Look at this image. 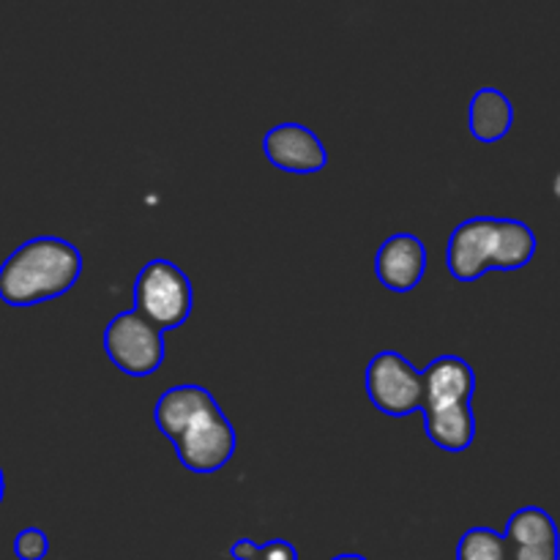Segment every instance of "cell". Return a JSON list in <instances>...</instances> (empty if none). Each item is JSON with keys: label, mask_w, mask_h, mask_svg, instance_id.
Segmentation results:
<instances>
[{"label": "cell", "mask_w": 560, "mask_h": 560, "mask_svg": "<svg viewBox=\"0 0 560 560\" xmlns=\"http://www.w3.org/2000/svg\"><path fill=\"white\" fill-rule=\"evenodd\" d=\"M534 255L536 235L525 222L474 217L454 228L446 246V268L457 282H476L487 271H520Z\"/></svg>", "instance_id": "cell-3"}, {"label": "cell", "mask_w": 560, "mask_h": 560, "mask_svg": "<svg viewBox=\"0 0 560 560\" xmlns=\"http://www.w3.org/2000/svg\"><path fill=\"white\" fill-rule=\"evenodd\" d=\"M195 306V290L189 277L170 260H151L135 279V312L159 331H175L184 326Z\"/></svg>", "instance_id": "cell-4"}, {"label": "cell", "mask_w": 560, "mask_h": 560, "mask_svg": "<svg viewBox=\"0 0 560 560\" xmlns=\"http://www.w3.org/2000/svg\"><path fill=\"white\" fill-rule=\"evenodd\" d=\"M476 394V372L459 355H438L421 370V413H443V410L470 405Z\"/></svg>", "instance_id": "cell-7"}, {"label": "cell", "mask_w": 560, "mask_h": 560, "mask_svg": "<svg viewBox=\"0 0 560 560\" xmlns=\"http://www.w3.org/2000/svg\"><path fill=\"white\" fill-rule=\"evenodd\" d=\"M82 255L58 235H38L16 246L0 266V301L16 310L60 299L77 284Z\"/></svg>", "instance_id": "cell-2"}, {"label": "cell", "mask_w": 560, "mask_h": 560, "mask_svg": "<svg viewBox=\"0 0 560 560\" xmlns=\"http://www.w3.org/2000/svg\"><path fill=\"white\" fill-rule=\"evenodd\" d=\"M424 432L438 448L459 454L474 446L476 441V416L470 405L443 410V413L424 416Z\"/></svg>", "instance_id": "cell-12"}, {"label": "cell", "mask_w": 560, "mask_h": 560, "mask_svg": "<svg viewBox=\"0 0 560 560\" xmlns=\"http://www.w3.org/2000/svg\"><path fill=\"white\" fill-rule=\"evenodd\" d=\"M262 153L277 170L293 175L320 173L328 164V151L320 137L304 124H279L262 137Z\"/></svg>", "instance_id": "cell-8"}, {"label": "cell", "mask_w": 560, "mask_h": 560, "mask_svg": "<svg viewBox=\"0 0 560 560\" xmlns=\"http://www.w3.org/2000/svg\"><path fill=\"white\" fill-rule=\"evenodd\" d=\"M49 552V539L42 528H25L14 539V556L20 560H44Z\"/></svg>", "instance_id": "cell-15"}, {"label": "cell", "mask_w": 560, "mask_h": 560, "mask_svg": "<svg viewBox=\"0 0 560 560\" xmlns=\"http://www.w3.org/2000/svg\"><path fill=\"white\" fill-rule=\"evenodd\" d=\"M509 560H558L556 520L539 506H525L509 517L506 534Z\"/></svg>", "instance_id": "cell-10"}, {"label": "cell", "mask_w": 560, "mask_h": 560, "mask_svg": "<svg viewBox=\"0 0 560 560\" xmlns=\"http://www.w3.org/2000/svg\"><path fill=\"white\" fill-rule=\"evenodd\" d=\"M153 421L191 474H217L233 459L238 446L235 427L213 394L197 383L167 388L153 405Z\"/></svg>", "instance_id": "cell-1"}, {"label": "cell", "mask_w": 560, "mask_h": 560, "mask_svg": "<svg viewBox=\"0 0 560 560\" xmlns=\"http://www.w3.org/2000/svg\"><path fill=\"white\" fill-rule=\"evenodd\" d=\"M3 492H5V479H3V470H0V503H3Z\"/></svg>", "instance_id": "cell-17"}, {"label": "cell", "mask_w": 560, "mask_h": 560, "mask_svg": "<svg viewBox=\"0 0 560 560\" xmlns=\"http://www.w3.org/2000/svg\"><path fill=\"white\" fill-rule=\"evenodd\" d=\"M427 271V249L419 235L397 233L383 241L375 255V273L381 284L394 293H410L421 284Z\"/></svg>", "instance_id": "cell-9"}, {"label": "cell", "mask_w": 560, "mask_h": 560, "mask_svg": "<svg viewBox=\"0 0 560 560\" xmlns=\"http://www.w3.org/2000/svg\"><path fill=\"white\" fill-rule=\"evenodd\" d=\"M514 104L498 88H481L474 93L468 109L470 135L479 142H498L512 131Z\"/></svg>", "instance_id": "cell-11"}, {"label": "cell", "mask_w": 560, "mask_h": 560, "mask_svg": "<svg viewBox=\"0 0 560 560\" xmlns=\"http://www.w3.org/2000/svg\"><path fill=\"white\" fill-rule=\"evenodd\" d=\"M228 552L233 560H299L295 547L284 539H271L266 545H257L252 539H238Z\"/></svg>", "instance_id": "cell-14"}, {"label": "cell", "mask_w": 560, "mask_h": 560, "mask_svg": "<svg viewBox=\"0 0 560 560\" xmlns=\"http://www.w3.org/2000/svg\"><path fill=\"white\" fill-rule=\"evenodd\" d=\"M366 394L381 413L392 419L421 410V370L397 350H383L366 366Z\"/></svg>", "instance_id": "cell-6"}, {"label": "cell", "mask_w": 560, "mask_h": 560, "mask_svg": "<svg viewBox=\"0 0 560 560\" xmlns=\"http://www.w3.org/2000/svg\"><path fill=\"white\" fill-rule=\"evenodd\" d=\"M107 359L129 377H151L164 364V334L145 317L120 312L104 328Z\"/></svg>", "instance_id": "cell-5"}, {"label": "cell", "mask_w": 560, "mask_h": 560, "mask_svg": "<svg viewBox=\"0 0 560 560\" xmlns=\"http://www.w3.org/2000/svg\"><path fill=\"white\" fill-rule=\"evenodd\" d=\"M331 560H370V558L355 556V552H345V556H337V558H331Z\"/></svg>", "instance_id": "cell-16"}, {"label": "cell", "mask_w": 560, "mask_h": 560, "mask_svg": "<svg viewBox=\"0 0 560 560\" xmlns=\"http://www.w3.org/2000/svg\"><path fill=\"white\" fill-rule=\"evenodd\" d=\"M457 560H509L503 534L492 528L465 530L457 545Z\"/></svg>", "instance_id": "cell-13"}]
</instances>
